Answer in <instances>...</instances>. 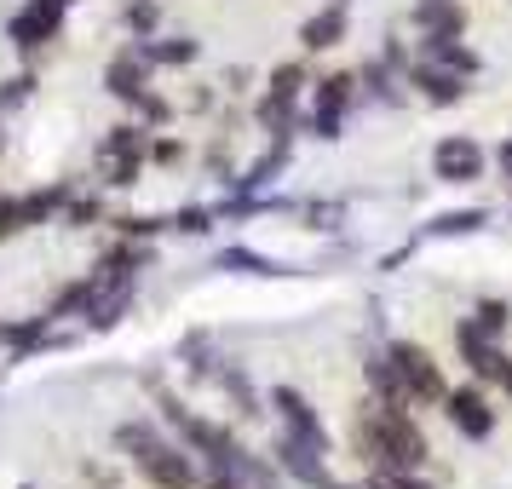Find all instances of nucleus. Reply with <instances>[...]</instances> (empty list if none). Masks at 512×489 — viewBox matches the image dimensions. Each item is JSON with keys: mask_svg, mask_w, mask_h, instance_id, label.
I'll list each match as a JSON object with an SVG mask.
<instances>
[{"mask_svg": "<svg viewBox=\"0 0 512 489\" xmlns=\"http://www.w3.org/2000/svg\"><path fill=\"white\" fill-rule=\"evenodd\" d=\"M357 455H369L374 466H386V472H415L426 461V438H420V426L403 415V403H374L357 415Z\"/></svg>", "mask_w": 512, "mask_h": 489, "instance_id": "obj_1", "label": "nucleus"}, {"mask_svg": "<svg viewBox=\"0 0 512 489\" xmlns=\"http://www.w3.org/2000/svg\"><path fill=\"white\" fill-rule=\"evenodd\" d=\"M121 449H133V461H139V472L150 478L156 489H190L196 484V472H190V461L179 455V449H167L150 426H121L116 432Z\"/></svg>", "mask_w": 512, "mask_h": 489, "instance_id": "obj_2", "label": "nucleus"}, {"mask_svg": "<svg viewBox=\"0 0 512 489\" xmlns=\"http://www.w3.org/2000/svg\"><path fill=\"white\" fill-rule=\"evenodd\" d=\"M392 369H397V380H403V392L409 397H449L443 392L438 363H432L420 346H392Z\"/></svg>", "mask_w": 512, "mask_h": 489, "instance_id": "obj_3", "label": "nucleus"}, {"mask_svg": "<svg viewBox=\"0 0 512 489\" xmlns=\"http://www.w3.org/2000/svg\"><path fill=\"white\" fill-rule=\"evenodd\" d=\"M64 6H70V0H29L24 12L12 18V41H18L24 52L41 47V41H52L58 24H64Z\"/></svg>", "mask_w": 512, "mask_h": 489, "instance_id": "obj_4", "label": "nucleus"}, {"mask_svg": "<svg viewBox=\"0 0 512 489\" xmlns=\"http://www.w3.org/2000/svg\"><path fill=\"white\" fill-rule=\"evenodd\" d=\"M443 415L455 420V432H466V438H489V432H495V409L484 403V392H478V386L449 392V397H443Z\"/></svg>", "mask_w": 512, "mask_h": 489, "instance_id": "obj_5", "label": "nucleus"}, {"mask_svg": "<svg viewBox=\"0 0 512 489\" xmlns=\"http://www.w3.org/2000/svg\"><path fill=\"white\" fill-rule=\"evenodd\" d=\"M432 167H438V179H449V185H472L484 173V150L472 139H443L432 150Z\"/></svg>", "mask_w": 512, "mask_h": 489, "instance_id": "obj_6", "label": "nucleus"}, {"mask_svg": "<svg viewBox=\"0 0 512 489\" xmlns=\"http://www.w3.org/2000/svg\"><path fill=\"white\" fill-rule=\"evenodd\" d=\"M300 81H305V75L294 70V64L277 70L271 93H265V104H259V121H265L271 133H288V121H294V98H300Z\"/></svg>", "mask_w": 512, "mask_h": 489, "instance_id": "obj_7", "label": "nucleus"}, {"mask_svg": "<svg viewBox=\"0 0 512 489\" xmlns=\"http://www.w3.org/2000/svg\"><path fill=\"white\" fill-rule=\"evenodd\" d=\"M415 29L426 35V41H443V35H461L466 29V12L455 6V0H420Z\"/></svg>", "mask_w": 512, "mask_h": 489, "instance_id": "obj_8", "label": "nucleus"}, {"mask_svg": "<svg viewBox=\"0 0 512 489\" xmlns=\"http://www.w3.org/2000/svg\"><path fill=\"white\" fill-rule=\"evenodd\" d=\"M346 98H351V75H334V81H323L317 110H311V127H317L323 139H334V133H340V110H346Z\"/></svg>", "mask_w": 512, "mask_h": 489, "instance_id": "obj_9", "label": "nucleus"}, {"mask_svg": "<svg viewBox=\"0 0 512 489\" xmlns=\"http://www.w3.org/2000/svg\"><path fill=\"white\" fill-rule=\"evenodd\" d=\"M415 81L426 87V98H432V104H455V98L466 93V87H461V70H449V64H438V58L415 64Z\"/></svg>", "mask_w": 512, "mask_h": 489, "instance_id": "obj_10", "label": "nucleus"}, {"mask_svg": "<svg viewBox=\"0 0 512 489\" xmlns=\"http://www.w3.org/2000/svg\"><path fill=\"white\" fill-rule=\"evenodd\" d=\"M340 35H346V12H340V6L317 12V18H311V24L300 29L305 52H328V47H340Z\"/></svg>", "mask_w": 512, "mask_h": 489, "instance_id": "obj_11", "label": "nucleus"}, {"mask_svg": "<svg viewBox=\"0 0 512 489\" xmlns=\"http://www.w3.org/2000/svg\"><path fill=\"white\" fill-rule=\"evenodd\" d=\"M144 64H150L144 47H139V58H133V52H121L116 64H110V75H104V81H110V93H116V98H139L144 93Z\"/></svg>", "mask_w": 512, "mask_h": 489, "instance_id": "obj_12", "label": "nucleus"}, {"mask_svg": "<svg viewBox=\"0 0 512 489\" xmlns=\"http://www.w3.org/2000/svg\"><path fill=\"white\" fill-rule=\"evenodd\" d=\"M426 58H438V64H449V70H461V75H478V58L455 41V35H443V41H426Z\"/></svg>", "mask_w": 512, "mask_h": 489, "instance_id": "obj_13", "label": "nucleus"}, {"mask_svg": "<svg viewBox=\"0 0 512 489\" xmlns=\"http://www.w3.org/2000/svg\"><path fill=\"white\" fill-rule=\"evenodd\" d=\"M489 213L484 208H466V213H443V219H432V236H466V231H478Z\"/></svg>", "mask_w": 512, "mask_h": 489, "instance_id": "obj_14", "label": "nucleus"}, {"mask_svg": "<svg viewBox=\"0 0 512 489\" xmlns=\"http://www.w3.org/2000/svg\"><path fill=\"white\" fill-rule=\"evenodd\" d=\"M144 150V127H116L110 144H104V156H139Z\"/></svg>", "mask_w": 512, "mask_h": 489, "instance_id": "obj_15", "label": "nucleus"}, {"mask_svg": "<svg viewBox=\"0 0 512 489\" xmlns=\"http://www.w3.org/2000/svg\"><path fill=\"white\" fill-rule=\"evenodd\" d=\"M64 202V190H41V196H24V225H41L52 208Z\"/></svg>", "mask_w": 512, "mask_h": 489, "instance_id": "obj_16", "label": "nucleus"}, {"mask_svg": "<svg viewBox=\"0 0 512 489\" xmlns=\"http://www.w3.org/2000/svg\"><path fill=\"white\" fill-rule=\"evenodd\" d=\"M507 317H512V311H507V300H484V305H478V317H472V323L484 328V334H501V328H507Z\"/></svg>", "mask_w": 512, "mask_h": 489, "instance_id": "obj_17", "label": "nucleus"}, {"mask_svg": "<svg viewBox=\"0 0 512 489\" xmlns=\"http://www.w3.org/2000/svg\"><path fill=\"white\" fill-rule=\"evenodd\" d=\"M24 231V202H0V236Z\"/></svg>", "mask_w": 512, "mask_h": 489, "instance_id": "obj_18", "label": "nucleus"}, {"mask_svg": "<svg viewBox=\"0 0 512 489\" xmlns=\"http://www.w3.org/2000/svg\"><path fill=\"white\" fill-rule=\"evenodd\" d=\"M495 380H501V386L512 392V357H501V369H495Z\"/></svg>", "mask_w": 512, "mask_h": 489, "instance_id": "obj_19", "label": "nucleus"}]
</instances>
